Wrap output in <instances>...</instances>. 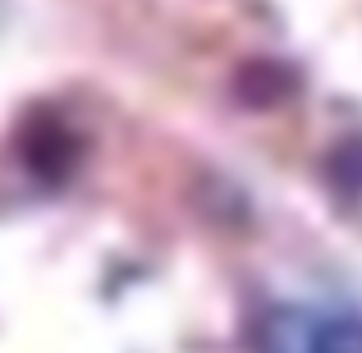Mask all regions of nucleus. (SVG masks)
Instances as JSON below:
<instances>
[{
  "label": "nucleus",
  "instance_id": "obj_1",
  "mask_svg": "<svg viewBox=\"0 0 362 353\" xmlns=\"http://www.w3.org/2000/svg\"><path fill=\"white\" fill-rule=\"evenodd\" d=\"M303 321V353H362V321L349 312L335 317H298Z\"/></svg>",
  "mask_w": 362,
  "mask_h": 353
}]
</instances>
